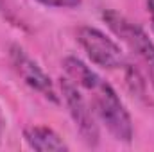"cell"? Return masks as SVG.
<instances>
[{
	"instance_id": "1",
	"label": "cell",
	"mask_w": 154,
	"mask_h": 152,
	"mask_svg": "<svg viewBox=\"0 0 154 152\" xmlns=\"http://www.w3.org/2000/svg\"><path fill=\"white\" fill-rule=\"evenodd\" d=\"M63 68L74 84L90 93V104L97 118L109 131V134L118 141L129 143L134 134L133 120L113 86L106 82L100 75H97L79 57H65Z\"/></svg>"
},
{
	"instance_id": "2",
	"label": "cell",
	"mask_w": 154,
	"mask_h": 152,
	"mask_svg": "<svg viewBox=\"0 0 154 152\" xmlns=\"http://www.w3.org/2000/svg\"><path fill=\"white\" fill-rule=\"evenodd\" d=\"M102 20L106 22V25L111 29V32L116 38L142 61L154 86V43L143 31V27L113 9L104 11Z\"/></svg>"
},
{
	"instance_id": "3",
	"label": "cell",
	"mask_w": 154,
	"mask_h": 152,
	"mask_svg": "<svg viewBox=\"0 0 154 152\" xmlns=\"http://www.w3.org/2000/svg\"><path fill=\"white\" fill-rule=\"evenodd\" d=\"M77 41L86 52V56L91 59V63H95L97 66L108 68V70L125 66V56L122 48L118 47L116 41L106 36L102 31L82 25L77 29Z\"/></svg>"
},
{
	"instance_id": "4",
	"label": "cell",
	"mask_w": 154,
	"mask_h": 152,
	"mask_svg": "<svg viewBox=\"0 0 154 152\" xmlns=\"http://www.w3.org/2000/svg\"><path fill=\"white\" fill-rule=\"evenodd\" d=\"M61 93L79 134L90 147H95L99 143L100 132H99V125H97L95 111L91 104L84 99L79 86L74 84L70 79H61Z\"/></svg>"
},
{
	"instance_id": "5",
	"label": "cell",
	"mask_w": 154,
	"mask_h": 152,
	"mask_svg": "<svg viewBox=\"0 0 154 152\" xmlns=\"http://www.w3.org/2000/svg\"><path fill=\"white\" fill-rule=\"evenodd\" d=\"M9 59H11V65L14 68V72L18 74V77L29 86L32 88L34 91L41 93L45 99H48L50 102L57 104L59 102V97H57V91L50 81V77L43 72V68L39 66L38 63L20 47V45H13L11 50H9Z\"/></svg>"
},
{
	"instance_id": "6",
	"label": "cell",
	"mask_w": 154,
	"mask_h": 152,
	"mask_svg": "<svg viewBox=\"0 0 154 152\" xmlns=\"http://www.w3.org/2000/svg\"><path fill=\"white\" fill-rule=\"evenodd\" d=\"M23 138L32 150L38 152H61L68 150L63 138L47 125H31L23 131Z\"/></svg>"
},
{
	"instance_id": "7",
	"label": "cell",
	"mask_w": 154,
	"mask_h": 152,
	"mask_svg": "<svg viewBox=\"0 0 154 152\" xmlns=\"http://www.w3.org/2000/svg\"><path fill=\"white\" fill-rule=\"evenodd\" d=\"M39 4L47 5V7H59V9H72L81 5L82 0H38Z\"/></svg>"
},
{
	"instance_id": "8",
	"label": "cell",
	"mask_w": 154,
	"mask_h": 152,
	"mask_svg": "<svg viewBox=\"0 0 154 152\" xmlns=\"http://www.w3.org/2000/svg\"><path fill=\"white\" fill-rule=\"evenodd\" d=\"M4 125H5V118H4L2 109H0V141H2V134H4Z\"/></svg>"
},
{
	"instance_id": "9",
	"label": "cell",
	"mask_w": 154,
	"mask_h": 152,
	"mask_svg": "<svg viewBox=\"0 0 154 152\" xmlns=\"http://www.w3.org/2000/svg\"><path fill=\"white\" fill-rule=\"evenodd\" d=\"M147 9H149V13L154 20V0H147Z\"/></svg>"
},
{
	"instance_id": "10",
	"label": "cell",
	"mask_w": 154,
	"mask_h": 152,
	"mask_svg": "<svg viewBox=\"0 0 154 152\" xmlns=\"http://www.w3.org/2000/svg\"><path fill=\"white\" fill-rule=\"evenodd\" d=\"M152 23H154V20H152Z\"/></svg>"
}]
</instances>
